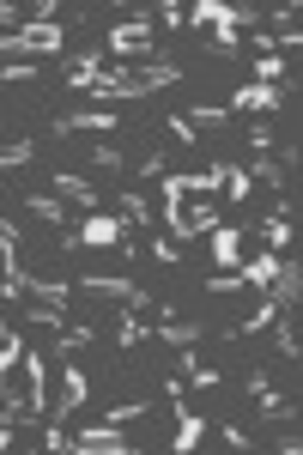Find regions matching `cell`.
<instances>
[{
    "instance_id": "obj_14",
    "label": "cell",
    "mask_w": 303,
    "mask_h": 455,
    "mask_svg": "<svg viewBox=\"0 0 303 455\" xmlns=\"http://www.w3.org/2000/svg\"><path fill=\"white\" fill-rule=\"evenodd\" d=\"M25 377H31V419L49 413V358L25 347Z\"/></svg>"
},
{
    "instance_id": "obj_20",
    "label": "cell",
    "mask_w": 303,
    "mask_h": 455,
    "mask_svg": "<svg viewBox=\"0 0 303 455\" xmlns=\"http://www.w3.org/2000/svg\"><path fill=\"white\" fill-rule=\"evenodd\" d=\"M98 68H103V49H85V55H73V61H68V92H85V85L98 79Z\"/></svg>"
},
{
    "instance_id": "obj_11",
    "label": "cell",
    "mask_w": 303,
    "mask_h": 455,
    "mask_svg": "<svg viewBox=\"0 0 303 455\" xmlns=\"http://www.w3.org/2000/svg\"><path fill=\"white\" fill-rule=\"evenodd\" d=\"M279 104H285V85H236V98L225 109H231V116H236V109H249V116H273Z\"/></svg>"
},
{
    "instance_id": "obj_38",
    "label": "cell",
    "mask_w": 303,
    "mask_h": 455,
    "mask_svg": "<svg viewBox=\"0 0 303 455\" xmlns=\"http://www.w3.org/2000/svg\"><path fill=\"white\" fill-rule=\"evenodd\" d=\"M152 25H164V31H182V6H158V12H152Z\"/></svg>"
},
{
    "instance_id": "obj_2",
    "label": "cell",
    "mask_w": 303,
    "mask_h": 455,
    "mask_svg": "<svg viewBox=\"0 0 303 455\" xmlns=\"http://www.w3.org/2000/svg\"><path fill=\"white\" fill-rule=\"evenodd\" d=\"M68 49V31L55 19H25L19 31L0 36V61H36V55H61Z\"/></svg>"
},
{
    "instance_id": "obj_5",
    "label": "cell",
    "mask_w": 303,
    "mask_h": 455,
    "mask_svg": "<svg viewBox=\"0 0 303 455\" xmlns=\"http://www.w3.org/2000/svg\"><path fill=\"white\" fill-rule=\"evenodd\" d=\"M55 383H61V395H55V407H49V419L55 425H68L85 401H92V377L73 364V358H61V371H55Z\"/></svg>"
},
{
    "instance_id": "obj_31",
    "label": "cell",
    "mask_w": 303,
    "mask_h": 455,
    "mask_svg": "<svg viewBox=\"0 0 303 455\" xmlns=\"http://www.w3.org/2000/svg\"><path fill=\"white\" fill-rule=\"evenodd\" d=\"M25 207H31L36 219H49V225H61V219H68V207H61V195H31Z\"/></svg>"
},
{
    "instance_id": "obj_24",
    "label": "cell",
    "mask_w": 303,
    "mask_h": 455,
    "mask_svg": "<svg viewBox=\"0 0 303 455\" xmlns=\"http://www.w3.org/2000/svg\"><path fill=\"white\" fill-rule=\"evenodd\" d=\"M158 334H164L170 347L182 352V347H201V334H206V328H195V322H176V315H164V328H158Z\"/></svg>"
},
{
    "instance_id": "obj_32",
    "label": "cell",
    "mask_w": 303,
    "mask_h": 455,
    "mask_svg": "<svg viewBox=\"0 0 303 455\" xmlns=\"http://www.w3.org/2000/svg\"><path fill=\"white\" fill-rule=\"evenodd\" d=\"M103 419H109V425H128V419H146V401H116V407H103Z\"/></svg>"
},
{
    "instance_id": "obj_7",
    "label": "cell",
    "mask_w": 303,
    "mask_h": 455,
    "mask_svg": "<svg viewBox=\"0 0 303 455\" xmlns=\"http://www.w3.org/2000/svg\"><path fill=\"white\" fill-rule=\"evenodd\" d=\"M164 395H170V407H176V437H170V450L188 455V450L206 437V419H201V413H188V401H182V377H170Z\"/></svg>"
},
{
    "instance_id": "obj_23",
    "label": "cell",
    "mask_w": 303,
    "mask_h": 455,
    "mask_svg": "<svg viewBox=\"0 0 303 455\" xmlns=\"http://www.w3.org/2000/svg\"><path fill=\"white\" fill-rule=\"evenodd\" d=\"M285 164L279 158H267V152H255V164H249V182H267V188H285Z\"/></svg>"
},
{
    "instance_id": "obj_33",
    "label": "cell",
    "mask_w": 303,
    "mask_h": 455,
    "mask_svg": "<svg viewBox=\"0 0 303 455\" xmlns=\"http://www.w3.org/2000/svg\"><path fill=\"white\" fill-rule=\"evenodd\" d=\"M122 219H128V225H152V207H146V195H122Z\"/></svg>"
},
{
    "instance_id": "obj_13",
    "label": "cell",
    "mask_w": 303,
    "mask_h": 455,
    "mask_svg": "<svg viewBox=\"0 0 303 455\" xmlns=\"http://www.w3.org/2000/svg\"><path fill=\"white\" fill-rule=\"evenodd\" d=\"M255 231L267 237V249H273V255H279V249H291V237H298V225H291V201H279V207H273L267 219L255 225Z\"/></svg>"
},
{
    "instance_id": "obj_35",
    "label": "cell",
    "mask_w": 303,
    "mask_h": 455,
    "mask_svg": "<svg viewBox=\"0 0 303 455\" xmlns=\"http://www.w3.org/2000/svg\"><path fill=\"white\" fill-rule=\"evenodd\" d=\"M249 146H255V152H273V146H279V134H273L267 122H255V128H249Z\"/></svg>"
},
{
    "instance_id": "obj_16",
    "label": "cell",
    "mask_w": 303,
    "mask_h": 455,
    "mask_svg": "<svg viewBox=\"0 0 303 455\" xmlns=\"http://www.w3.org/2000/svg\"><path fill=\"white\" fill-rule=\"evenodd\" d=\"M212 171H219V188H225V195H231L236 207H243V201H249V188H255V182H249V164H231V158H212Z\"/></svg>"
},
{
    "instance_id": "obj_12",
    "label": "cell",
    "mask_w": 303,
    "mask_h": 455,
    "mask_svg": "<svg viewBox=\"0 0 303 455\" xmlns=\"http://www.w3.org/2000/svg\"><path fill=\"white\" fill-rule=\"evenodd\" d=\"M25 364V328H12L6 315H0V401H6V377Z\"/></svg>"
},
{
    "instance_id": "obj_29",
    "label": "cell",
    "mask_w": 303,
    "mask_h": 455,
    "mask_svg": "<svg viewBox=\"0 0 303 455\" xmlns=\"http://www.w3.org/2000/svg\"><path fill=\"white\" fill-rule=\"evenodd\" d=\"M31 158H36V146H31V140L0 146V176H6V171H19V164H31Z\"/></svg>"
},
{
    "instance_id": "obj_22",
    "label": "cell",
    "mask_w": 303,
    "mask_h": 455,
    "mask_svg": "<svg viewBox=\"0 0 303 455\" xmlns=\"http://www.w3.org/2000/svg\"><path fill=\"white\" fill-rule=\"evenodd\" d=\"M273 274H279V255H255V261H236V280L243 285H273Z\"/></svg>"
},
{
    "instance_id": "obj_39",
    "label": "cell",
    "mask_w": 303,
    "mask_h": 455,
    "mask_svg": "<svg viewBox=\"0 0 303 455\" xmlns=\"http://www.w3.org/2000/svg\"><path fill=\"white\" fill-rule=\"evenodd\" d=\"M152 255H158V261H176L182 243H176V237H152Z\"/></svg>"
},
{
    "instance_id": "obj_37",
    "label": "cell",
    "mask_w": 303,
    "mask_h": 455,
    "mask_svg": "<svg viewBox=\"0 0 303 455\" xmlns=\"http://www.w3.org/2000/svg\"><path fill=\"white\" fill-rule=\"evenodd\" d=\"M92 158H98V171H122V146H109V140H103Z\"/></svg>"
},
{
    "instance_id": "obj_3",
    "label": "cell",
    "mask_w": 303,
    "mask_h": 455,
    "mask_svg": "<svg viewBox=\"0 0 303 455\" xmlns=\"http://www.w3.org/2000/svg\"><path fill=\"white\" fill-rule=\"evenodd\" d=\"M103 49L109 55H122V61H158V25L146 19V12H128L122 25H109V36H103Z\"/></svg>"
},
{
    "instance_id": "obj_21",
    "label": "cell",
    "mask_w": 303,
    "mask_h": 455,
    "mask_svg": "<svg viewBox=\"0 0 303 455\" xmlns=\"http://www.w3.org/2000/svg\"><path fill=\"white\" fill-rule=\"evenodd\" d=\"M55 195H61V201H79V207H92V212H98V188H92L85 176H73V171L55 176Z\"/></svg>"
},
{
    "instance_id": "obj_10",
    "label": "cell",
    "mask_w": 303,
    "mask_h": 455,
    "mask_svg": "<svg viewBox=\"0 0 303 455\" xmlns=\"http://www.w3.org/2000/svg\"><path fill=\"white\" fill-rule=\"evenodd\" d=\"M49 128H55V134H122V116L92 104V109H73V116H55Z\"/></svg>"
},
{
    "instance_id": "obj_9",
    "label": "cell",
    "mask_w": 303,
    "mask_h": 455,
    "mask_svg": "<svg viewBox=\"0 0 303 455\" xmlns=\"http://www.w3.org/2000/svg\"><path fill=\"white\" fill-rule=\"evenodd\" d=\"M243 388H249V395H255V407H261V419H273V425H298V401H285V395H279V388L267 383V371H249V377H243Z\"/></svg>"
},
{
    "instance_id": "obj_27",
    "label": "cell",
    "mask_w": 303,
    "mask_h": 455,
    "mask_svg": "<svg viewBox=\"0 0 303 455\" xmlns=\"http://www.w3.org/2000/svg\"><path fill=\"white\" fill-rule=\"evenodd\" d=\"M85 340H98V328H68V334H55V340H49V352H55V358H73Z\"/></svg>"
},
{
    "instance_id": "obj_17",
    "label": "cell",
    "mask_w": 303,
    "mask_h": 455,
    "mask_svg": "<svg viewBox=\"0 0 303 455\" xmlns=\"http://www.w3.org/2000/svg\"><path fill=\"white\" fill-rule=\"evenodd\" d=\"M25 298H31V304H55V310H61V304L73 298V285L68 280H36V274H25Z\"/></svg>"
},
{
    "instance_id": "obj_36",
    "label": "cell",
    "mask_w": 303,
    "mask_h": 455,
    "mask_svg": "<svg viewBox=\"0 0 303 455\" xmlns=\"http://www.w3.org/2000/svg\"><path fill=\"white\" fill-rule=\"evenodd\" d=\"M164 128H170V140H176V146H195V128H188V116H170Z\"/></svg>"
},
{
    "instance_id": "obj_30",
    "label": "cell",
    "mask_w": 303,
    "mask_h": 455,
    "mask_svg": "<svg viewBox=\"0 0 303 455\" xmlns=\"http://www.w3.org/2000/svg\"><path fill=\"white\" fill-rule=\"evenodd\" d=\"M225 122H231L225 104H195V116H188V128H225Z\"/></svg>"
},
{
    "instance_id": "obj_8",
    "label": "cell",
    "mask_w": 303,
    "mask_h": 455,
    "mask_svg": "<svg viewBox=\"0 0 303 455\" xmlns=\"http://www.w3.org/2000/svg\"><path fill=\"white\" fill-rule=\"evenodd\" d=\"M73 450L79 455H134V437H128V431H122V425H85V431H73Z\"/></svg>"
},
{
    "instance_id": "obj_34",
    "label": "cell",
    "mask_w": 303,
    "mask_h": 455,
    "mask_svg": "<svg viewBox=\"0 0 303 455\" xmlns=\"http://www.w3.org/2000/svg\"><path fill=\"white\" fill-rule=\"evenodd\" d=\"M25 322H31V328H68L55 304H31V310H25Z\"/></svg>"
},
{
    "instance_id": "obj_1",
    "label": "cell",
    "mask_w": 303,
    "mask_h": 455,
    "mask_svg": "<svg viewBox=\"0 0 303 455\" xmlns=\"http://www.w3.org/2000/svg\"><path fill=\"white\" fill-rule=\"evenodd\" d=\"M182 25L206 31L212 55H236L243 49L236 31H261V12L255 6H231V0H195V6H182Z\"/></svg>"
},
{
    "instance_id": "obj_26",
    "label": "cell",
    "mask_w": 303,
    "mask_h": 455,
    "mask_svg": "<svg viewBox=\"0 0 303 455\" xmlns=\"http://www.w3.org/2000/svg\"><path fill=\"white\" fill-rule=\"evenodd\" d=\"M291 68H285V55H255V85H285Z\"/></svg>"
},
{
    "instance_id": "obj_6",
    "label": "cell",
    "mask_w": 303,
    "mask_h": 455,
    "mask_svg": "<svg viewBox=\"0 0 303 455\" xmlns=\"http://www.w3.org/2000/svg\"><path fill=\"white\" fill-rule=\"evenodd\" d=\"M85 98H92V104H128V98H146V85H140V68L134 73H109V68H98V79H92V85H85Z\"/></svg>"
},
{
    "instance_id": "obj_19",
    "label": "cell",
    "mask_w": 303,
    "mask_h": 455,
    "mask_svg": "<svg viewBox=\"0 0 303 455\" xmlns=\"http://www.w3.org/2000/svg\"><path fill=\"white\" fill-rule=\"evenodd\" d=\"M206 237H212V261H219V267L231 274L236 261H243V237H236L231 225H219V231H206Z\"/></svg>"
},
{
    "instance_id": "obj_4",
    "label": "cell",
    "mask_w": 303,
    "mask_h": 455,
    "mask_svg": "<svg viewBox=\"0 0 303 455\" xmlns=\"http://www.w3.org/2000/svg\"><path fill=\"white\" fill-rule=\"evenodd\" d=\"M128 231H134V225H128L122 212H92V219H85L79 231H68L61 243L68 249H128V255H134V237H128Z\"/></svg>"
},
{
    "instance_id": "obj_28",
    "label": "cell",
    "mask_w": 303,
    "mask_h": 455,
    "mask_svg": "<svg viewBox=\"0 0 303 455\" xmlns=\"http://www.w3.org/2000/svg\"><path fill=\"white\" fill-rule=\"evenodd\" d=\"M273 315H279V304H273V298H267V304H261V310L249 315V322H236L231 334H236V340H249V334H261V328H273Z\"/></svg>"
},
{
    "instance_id": "obj_15",
    "label": "cell",
    "mask_w": 303,
    "mask_h": 455,
    "mask_svg": "<svg viewBox=\"0 0 303 455\" xmlns=\"http://www.w3.org/2000/svg\"><path fill=\"white\" fill-rule=\"evenodd\" d=\"M298 298H303V267H298V255H291V261H279V274H273V304H279V310H298Z\"/></svg>"
},
{
    "instance_id": "obj_18",
    "label": "cell",
    "mask_w": 303,
    "mask_h": 455,
    "mask_svg": "<svg viewBox=\"0 0 303 455\" xmlns=\"http://www.w3.org/2000/svg\"><path fill=\"white\" fill-rule=\"evenodd\" d=\"M176 377L195 388H219L225 383V371H212V364H195V347H182V364H176Z\"/></svg>"
},
{
    "instance_id": "obj_25",
    "label": "cell",
    "mask_w": 303,
    "mask_h": 455,
    "mask_svg": "<svg viewBox=\"0 0 303 455\" xmlns=\"http://www.w3.org/2000/svg\"><path fill=\"white\" fill-rule=\"evenodd\" d=\"M109 328H116V347H140V340H146V328H140V310H128V304H122V315H116Z\"/></svg>"
}]
</instances>
